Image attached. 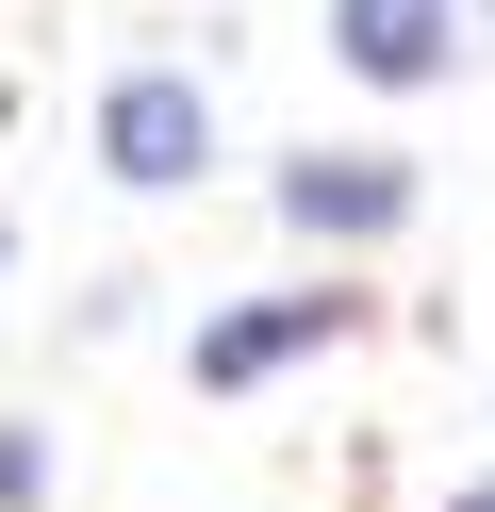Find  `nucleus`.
I'll list each match as a JSON object with an SVG mask.
<instances>
[{"label":"nucleus","mask_w":495,"mask_h":512,"mask_svg":"<svg viewBox=\"0 0 495 512\" xmlns=\"http://www.w3.org/2000/svg\"><path fill=\"white\" fill-rule=\"evenodd\" d=\"M347 281H297V298H248V314H215L198 331V397H248V380H281L297 347H347Z\"/></svg>","instance_id":"f03ea898"},{"label":"nucleus","mask_w":495,"mask_h":512,"mask_svg":"<svg viewBox=\"0 0 495 512\" xmlns=\"http://www.w3.org/2000/svg\"><path fill=\"white\" fill-rule=\"evenodd\" d=\"M462 512H495V479H479V496H462Z\"/></svg>","instance_id":"423d86ee"},{"label":"nucleus","mask_w":495,"mask_h":512,"mask_svg":"<svg viewBox=\"0 0 495 512\" xmlns=\"http://www.w3.org/2000/svg\"><path fill=\"white\" fill-rule=\"evenodd\" d=\"M99 166H116L132 199H165V182L215 166V100H198V67H116V83H99Z\"/></svg>","instance_id":"f257e3e1"},{"label":"nucleus","mask_w":495,"mask_h":512,"mask_svg":"<svg viewBox=\"0 0 495 512\" xmlns=\"http://www.w3.org/2000/svg\"><path fill=\"white\" fill-rule=\"evenodd\" d=\"M281 215L297 232H396L413 215V166L396 149H314V166H281Z\"/></svg>","instance_id":"7ed1b4c3"},{"label":"nucleus","mask_w":495,"mask_h":512,"mask_svg":"<svg viewBox=\"0 0 495 512\" xmlns=\"http://www.w3.org/2000/svg\"><path fill=\"white\" fill-rule=\"evenodd\" d=\"M462 34V0H330V50H347L363 83H429Z\"/></svg>","instance_id":"20e7f679"},{"label":"nucleus","mask_w":495,"mask_h":512,"mask_svg":"<svg viewBox=\"0 0 495 512\" xmlns=\"http://www.w3.org/2000/svg\"><path fill=\"white\" fill-rule=\"evenodd\" d=\"M33 496H50V446H33V430H0V512H33Z\"/></svg>","instance_id":"39448f33"}]
</instances>
